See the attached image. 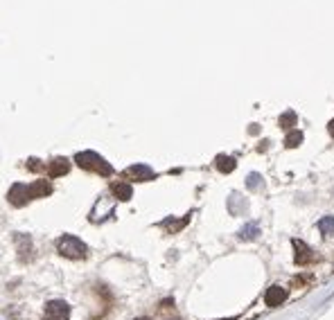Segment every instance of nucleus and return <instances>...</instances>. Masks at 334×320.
<instances>
[{
  "label": "nucleus",
  "instance_id": "412c9836",
  "mask_svg": "<svg viewBox=\"0 0 334 320\" xmlns=\"http://www.w3.org/2000/svg\"><path fill=\"white\" fill-rule=\"evenodd\" d=\"M136 320H145V318H136Z\"/></svg>",
  "mask_w": 334,
  "mask_h": 320
},
{
  "label": "nucleus",
  "instance_id": "dca6fc26",
  "mask_svg": "<svg viewBox=\"0 0 334 320\" xmlns=\"http://www.w3.org/2000/svg\"><path fill=\"white\" fill-rule=\"evenodd\" d=\"M300 142H303V133L300 131H289L285 138V145L289 147V149H294V147H298Z\"/></svg>",
  "mask_w": 334,
  "mask_h": 320
},
{
  "label": "nucleus",
  "instance_id": "f3484780",
  "mask_svg": "<svg viewBox=\"0 0 334 320\" xmlns=\"http://www.w3.org/2000/svg\"><path fill=\"white\" fill-rule=\"evenodd\" d=\"M188 221H190V215H188V217H185V219H183V221H174V219H167V221H163V226H165V228H167V230H170V233H179V230H181V228H183V226H185V224H188Z\"/></svg>",
  "mask_w": 334,
  "mask_h": 320
},
{
  "label": "nucleus",
  "instance_id": "aec40b11",
  "mask_svg": "<svg viewBox=\"0 0 334 320\" xmlns=\"http://www.w3.org/2000/svg\"><path fill=\"white\" fill-rule=\"evenodd\" d=\"M327 131H330V136L334 138V120H332V122H330V124H327Z\"/></svg>",
  "mask_w": 334,
  "mask_h": 320
},
{
  "label": "nucleus",
  "instance_id": "ddd939ff",
  "mask_svg": "<svg viewBox=\"0 0 334 320\" xmlns=\"http://www.w3.org/2000/svg\"><path fill=\"white\" fill-rule=\"evenodd\" d=\"M260 235V226L258 224H248V226H244L242 230H239V239L242 241H251V239H255Z\"/></svg>",
  "mask_w": 334,
  "mask_h": 320
},
{
  "label": "nucleus",
  "instance_id": "1a4fd4ad",
  "mask_svg": "<svg viewBox=\"0 0 334 320\" xmlns=\"http://www.w3.org/2000/svg\"><path fill=\"white\" fill-rule=\"evenodd\" d=\"M30 187V196L32 198H43V196H50L52 194V185H50V180L45 178H36L32 185H27Z\"/></svg>",
  "mask_w": 334,
  "mask_h": 320
},
{
  "label": "nucleus",
  "instance_id": "2eb2a0df",
  "mask_svg": "<svg viewBox=\"0 0 334 320\" xmlns=\"http://www.w3.org/2000/svg\"><path fill=\"white\" fill-rule=\"evenodd\" d=\"M318 230H321L325 237H332L334 235V217H323V219L318 221Z\"/></svg>",
  "mask_w": 334,
  "mask_h": 320
},
{
  "label": "nucleus",
  "instance_id": "9b49d317",
  "mask_svg": "<svg viewBox=\"0 0 334 320\" xmlns=\"http://www.w3.org/2000/svg\"><path fill=\"white\" fill-rule=\"evenodd\" d=\"M48 171H50V176H52V178L66 176L68 171H70V160H66V158H54L52 162H50Z\"/></svg>",
  "mask_w": 334,
  "mask_h": 320
},
{
  "label": "nucleus",
  "instance_id": "4468645a",
  "mask_svg": "<svg viewBox=\"0 0 334 320\" xmlns=\"http://www.w3.org/2000/svg\"><path fill=\"white\" fill-rule=\"evenodd\" d=\"M278 124H280L282 129H291L294 124H298V118H296L294 111H285V113L280 115V120H278Z\"/></svg>",
  "mask_w": 334,
  "mask_h": 320
},
{
  "label": "nucleus",
  "instance_id": "0eeeda50",
  "mask_svg": "<svg viewBox=\"0 0 334 320\" xmlns=\"http://www.w3.org/2000/svg\"><path fill=\"white\" fill-rule=\"evenodd\" d=\"M18 244V259L21 262H32L34 259V244H32L30 235H16Z\"/></svg>",
  "mask_w": 334,
  "mask_h": 320
},
{
  "label": "nucleus",
  "instance_id": "6ab92c4d",
  "mask_svg": "<svg viewBox=\"0 0 334 320\" xmlns=\"http://www.w3.org/2000/svg\"><path fill=\"white\" fill-rule=\"evenodd\" d=\"M30 169H32V171H41V169H43V165H41L39 160H36V162L32 160V162H30Z\"/></svg>",
  "mask_w": 334,
  "mask_h": 320
},
{
  "label": "nucleus",
  "instance_id": "f257e3e1",
  "mask_svg": "<svg viewBox=\"0 0 334 320\" xmlns=\"http://www.w3.org/2000/svg\"><path fill=\"white\" fill-rule=\"evenodd\" d=\"M75 162L86 171H95V174H102V176L113 174V167L102 158L100 154H95V151H79V154L75 156Z\"/></svg>",
  "mask_w": 334,
  "mask_h": 320
},
{
  "label": "nucleus",
  "instance_id": "39448f33",
  "mask_svg": "<svg viewBox=\"0 0 334 320\" xmlns=\"http://www.w3.org/2000/svg\"><path fill=\"white\" fill-rule=\"evenodd\" d=\"M291 246H294V257H296V264H298V266H307V264H312L314 259H316L305 241L294 239V241H291Z\"/></svg>",
  "mask_w": 334,
  "mask_h": 320
},
{
  "label": "nucleus",
  "instance_id": "4be33fe9",
  "mask_svg": "<svg viewBox=\"0 0 334 320\" xmlns=\"http://www.w3.org/2000/svg\"><path fill=\"white\" fill-rule=\"evenodd\" d=\"M226 320H235V318H226Z\"/></svg>",
  "mask_w": 334,
  "mask_h": 320
},
{
  "label": "nucleus",
  "instance_id": "a211bd4d",
  "mask_svg": "<svg viewBox=\"0 0 334 320\" xmlns=\"http://www.w3.org/2000/svg\"><path fill=\"white\" fill-rule=\"evenodd\" d=\"M260 183H262L260 174H251V176H248V180H246V185H248L251 189H258V187H260Z\"/></svg>",
  "mask_w": 334,
  "mask_h": 320
},
{
  "label": "nucleus",
  "instance_id": "f8f14e48",
  "mask_svg": "<svg viewBox=\"0 0 334 320\" xmlns=\"http://www.w3.org/2000/svg\"><path fill=\"white\" fill-rule=\"evenodd\" d=\"M215 165H217V169H219L221 174H230V171L237 167V162H235V158H230V156H217Z\"/></svg>",
  "mask_w": 334,
  "mask_h": 320
},
{
  "label": "nucleus",
  "instance_id": "6e6552de",
  "mask_svg": "<svg viewBox=\"0 0 334 320\" xmlns=\"http://www.w3.org/2000/svg\"><path fill=\"white\" fill-rule=\"evenodd\" d=\"M287 300V289L280 284H273L267 289V293H264V302L269 304V307H280L282 302Z\"/></svg>",
  "mask_w": 334,
  "mask_h": 320
},
{
  "label": "nucleus",
  "instance_id": "7ed1b4c3",
  "mask_svg": "<svg viewBox=\"0 0 334 320\" xmlns=\"http://www.w3.org/2000/svg\"><path fill=\"white\" fill-rule=\"evenodd\" d=\"M45 318L48 320H68L70 318V307L63 300H50L45 304Z\"/></svg>",
  "mask_w": 334,
  "mask_h": 320
},
{
  "label": "nucleus",
  "instance_id": "423d86ee",
  "mask_svg": "<svg viewBox=\"0 0 334 320\" xmlns=\"http://www.w3.org/2000/svg\"><path fill=\"white\" fill-rule=\"evenodd\" d=\"M124 178L142 183V180H154L156 174H154V171H151L147 165H131L129 169H124Z\"/></svg>",
  "mask_w": 334,
  "mask_h": 320
},
{
  "label": "nucleus",
  "instance_id": "20e7f679",
  "mask_svg": "<svg viewBox=\"0 0 334 320\" xmlns=\"http://www.w3.org/2000/svg\"><path fill=\"white\" fill-rule=\"evenodd\" d=\"M7 198H9V203H12V205H16V207L27 205V201L32 198V196H30V187H27V185H23V183L12 185V189H9Z\"/></svg>",
  "mask_w": 334,
  "mask_h": 320
},
{
  "label": "nucleus",
  "instance_id": "9d476101",
  "mask_svg": "<svg viewBox=\"0 0 334 320\" xmlns=\"http://www.w3.org/2000/svg\"><path fill=\"white\" fill-rule=\"evenodd\" d=\"M111 192H113V196L118 198V201H129V198L133 196V189L131 185L127 183V180H118V183L111 185Z\"/></svg>",
  "mask_w": 334,
  "mask_h": 320
},
{
  "label": "nucleus",
  "instance_id": "f03ea898",
  "mask_svg": "<svg viewBox=\"0 0 334 320\" xmlns=\"http://www.w3.org/2000/svg\"><path fill=\"white\" fill-rule=\"evenodd\" d=\"M57 250L66 259H84L88 255V246L79 237H72V235H63L57 241Z\"/></svg>",
  "mask_w": 334,
  "mask_h": 320
}]
</instances>
